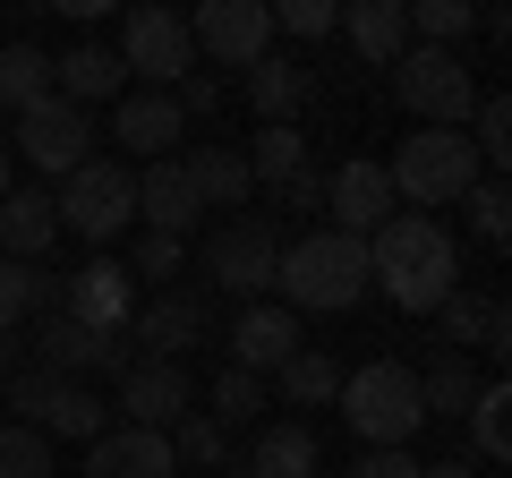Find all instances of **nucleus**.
<instances>
[{
  "instance_id": "30",
  "label": "nucleus",
  "mask_w": 512,
  "mask_h": 478,
  "mask_svg": "<svg viewBox=\"0 0 512 478\" xmlns=\"http://www.w3.org/2000/svg\"><path fill=\"white\" fill-rule=\"evenodd\" d=\"M274 385H282L291 410H325L333 393H342V368H333V350H291V359L274 368Z\"/></svg>"
},
{
  "instance_id": "44",
  "label": "nucleus",
  "mask_w": 512,
  "mask_h": 478,
  "mask_svg": "<svg viewBox=\"0 0 512 478\" xmlns=\"http://www.w3.org/2000/svg\"><path fill=\"white\" fill-rule=\"evenodd\" d=\"M26 368H35V359H26V333H0V385L26 376Z\"/></svg>"
},
{
  "instance_id": "7",
  "label": "nucleus",
  "mask_w": 512,
  "mask_h": 478,
  "mask_svg": "<svg viewBox=\"0 0 512 478\" xmlns=\"http://www.w3.org/2000/svg\"><path fill=\"white\" fill-rule=\"evenodd\" d=\"M0 393H9V410H18V427H35V436H52V444H94L111 427V410H103L94 385H69V376H43V368L9 376Z\"/></svg>"
},
{
  "instance_id": "17",
  "label": "nucleus",
  "mask_w": 512,
  "mask_h": 478,
  "mask_svg": "<svg viewBox=\"0 0 512 478\" xmlns=\"http://www.w3.org/2000/svg\"><path fill=\"white\" fill-rule=\"evenodd\" d=\"M239 94H248V111L265 120V129H299V111L316 103V69L291 52H265L248 77H239Z\"/></svg>"
},
{
  "instance_id": "28",
  "label": "nucleus",
  "mask_w": 512,
  "mask_h": 478,
  "mask_svg": "<svg viewBox=\"0 0 512 478\" xmlns=\"http://www.w3.org/2000/svg\"><path fill=\"white\" fill-rule=\"evenodd\" d=\"M180 171H188V188H197V205H248L256 197L239 146H197V154H180Z\"/></svg>"
},
{
  "instance_id": "1",
  "label": "nucleus",
  "mask_w": 512,
  "mask_h": 478,
  "mask_svg": "<svg viewBox=\"0 0 512 478\" xmlns=\"http://www.w3.org/2000/svg\"><path fill=\"white\" fill-rule=\"evenodd\" d=\"M367 291H384L402 316H436L461 291V248L436 214H393L367 231Z\"/></svg>"
},
{
  "instance_id": "35",
  "label": "nucleus",
  "mask_w": 512,
  "mask_h": 478,
  "mask_svg": "<svg viewBox=\"0 0 512 478\" xmlns=\"http://www.w3.org/2000/svg\"><path fill=\"white\" fill-rule=\"evenodd\" d=\"M171 461H180V470H222V461H231V436H222L214 419L188 410V419L171 427Z\"/></svg>"
},
{
  "instance_id": "38",
  "label": "nucleus",
  "mask_w": 512,
  "mask_h": 478,
  "mask_svg": "<svg viewBox=\"0 0 512 478\" xmlns=\"http://www.w3.org/2000/svg\"><path fill=\"white\" fill-rule=\"evenodd\" d=\"M188 265V239H163V231H146L137 248H128V282H171Z\"/></svg>"
},
{
  "instance_id": "24",
  "label": "nucleus",
  "mask_w": 512,
  "mask_h": 478,
  "mask_svg": "<svg viewBox=\"0 0 512 478\" xmlns=\"http://www.w3.org/2000/svg\"><path fill=\"white\" fill-rule=\"evenodd\" d=\"M342 35L367 69H393L410 52V0H350L342 9Z\"/></svg>"
},
{
  "instance_id": "20",
  "label": "nucleus",
  "mask_w": 512,
  "mask_h": 478,
  "mask_svg": "<svg viewBox=\"0 0 512 478\" xmlns=\"http://www.w3.org/2000/svg\"><path fill=\"white\" fill-rule=\"evenodd\" d=\"M86 478H180V461H171V436L103 427V436L86 444Z\"/></svg>"
},
{
  "instance_id": "42",
  "label": "nucleus",
  "mask_w": 512,
  "mask_h": 478,
  "mask_svg": "<svg viewBox=\"0 0 512 478\" xmlns=\"http://www.w3.org/2000/svg\"><path fill=\"white\" fill-rule=\"evenodd\" d=\"M282 205H291V214H308V205H325V171H299V180H282Z\"/></svg>"
},
{
  "instance_id": "33",
  "label": "nucleus",
  "mask_w": 512,
  "mask_h": 478,
  "mask_svg": "<svg viewBox=\"0 0 512 478\" xmlns=\"http://www.w3.org/2000/svg\"><path fill=\"white\" fill-rule=\"evenodd\" d=\"M470 26H478L470 0H419V9H410V43H427V52H461Z\"/></svg>"
},
{
  "instance_id": "21",
  "label": "nucleus",
  "mask_w": 512,
  "mask_h": 478,
  "mask_svg": "<svg viewBox=\"0 0 512 478\" xmlns=\"http://www.w3.org/2000/svg\"><path fill=\"white\" fill-rule=\"evenodd\" d=\"M111 137H120V154H137V163H171L180 137H188V120H180L171 94H128L120 120H111Z\"/></svg>"
},
{
  "instance_id": "23",
  "label": "nucleus",
  "mask_w": 512,
  "mask_h": 478,
  "mask_svg": "<svg viewBox=\"0 0 512 478\" xmlns=\"http://www.w3.org/2000/svg\"><path fill=\"white\" fill-rule=\"evenodd\" d=\"M197 214H205V205H197V188H188L180 154H171V163H146V171H137V222H146V231L188 239V222H197Z\"/></svg>"
},
{
  "instance_id": "4",
  "label": "nucleus",
  "mask_w": 512,
  "mask_h": 478,
  "mask_svg": "<svg viewBox=\"0 0 512 478\" xmlns=\"http://www.w3.org/2000/svg\"><path fill=\"white\" fill-rule=\"evenodd\" d=\"M384 180H393V197H402V205H461L487 171H478V154H470V137H461V129H419V137L393 146Z\"/></svg>"
},
{
  "instance_id": "39",
  "label": "nucleus",
  "mask_w": 512,
  "mask_h": 478,
  "mask_svg": "<svg viewBox=\"0 0 512 478\" xmlns=\"http://www.w3.org/2000/svg\"><path fill=\"white\" fill-rule=\"evenodd\" d=\"M35 265H9V257H0V333H18L26 325V316H35Z\"/></svg>"
},
{
  "instance_id": "46",
  "label": "nucleus",
  "mask_w": 512,
  "mask_h": 478,
  "mask_svg": "<svg viewBox=\"0 0 512 478\" xmlns=\"http://www.w3.org/2000/svg\"><path fill=\"white\" fill-rule=\"evenodd\" d=\"M9 171H18V154H9V137H0V197H9Z\"/></svg>"
},
{
  "instance_id": "6",
  "label": "nucleus",
  "mask_w": 512,
  "mask_h": 478,
  "mask_svg": "<svg viewBox=\"0 0 512 478\" xmlns=\"http://www.w3.org/2000/svg\"><path fill=\"white\" fill-rule=\"evenodd\" d=\"M52 214H60V231H77V239L103 248V239H120L128 222H137V171L111 163V154H94V163H77L69 180H60Z\"/></svg>"
},
{
  "instance_id": "12",
  "label": "nucleus",
  "mask_w": 512,
  "mask_h": 478,
  "mask_svg": "<svg viewBox=\"0 0 512 478\" xmlns=\"http://www.w3.org/2000/svg\"><path fill=\"white\" fill-rule=\"evenodd\" d=\"M9 154H26L43 180H69L77 163H94V111H77V103L52 94V103H35L18 120V146H9Z\"/></svg>"
},
{
  "instance_id": "32",
  "label": "nucleus",
  "mask_w": 512,
  "mask_h": 478,
  "mask_svg": "<svg viewBox=\"0 0 512 478\" xmlns=\"http://www.w3.org/2000/svg\"><path fill=\"white\" fill-rule=\"evenodd\" d=\"M205 402H214L205 419H214L222 436H239V427H256V410H265V376H248V368H222Z\"/></svg>"
},
{
  "instance_id": "34",
  "label": "nucleus",
  "mask_w": 512,
  "mask_h": 478,
  "mask_svg": "<svg viewBox=\"0 0 512 478\" xmlns=\"http://www.w3.org/2000/svg\"><path fill=\"white\" fill-rule=\"evenodd\" d=\"M504 410H512V385H495V376H487L478 402H470V444H478V461H504V453H512V419H504Z\"/></svg>"
},
{
  "instance_id": "26",
  "label": "nucleus",
  "mask_w": 512,
  "mask_h": 478,
  "mask_svg": "<svg viewBox=\"0 0 512 478\" xmlns=\"http://www.w3.org/2000/svg\"><path fill=\"white\" fill-rule=\"evenodd\" d=\"M52 94L77 103V111L120 103V52H111V43H69V52L52 60Z\"/></svg>"
},
{
  "instance_id": "45",
  "label": "nucleus",
  "mask_w": 512,
  "mask_h": 478,
  "mask_svg": "<svg viewBox=\"0 0 512 478\" xmlns=\"http://www.w3.org/2000/svg\"><path fill=\"white\" fill-rule=\"evenodd\" d=\"M419 478H478L470 461H436V470H419Z\"/></svg>"
},
{
  "instance_id": "2",
  "label": "nucleus",
  "mask_w": 512,
  "mask_h": 478,
  "mask_svg": "<svg viewBox=\"0 0 512 478\" xmlns=\"http://www.w3.org/2000/svg\"><path fill=\"white\" fill-rule=\"evenodd\" d=\"M274 291H282L291 316H342V308H359V299H367V239H350V231L282 239Z\"/></svg>"
},
{
  "instance_id": "19",
  "label": "nucleus",
  "mask_w": 512,
  "mask_h": 478,
  "mask_svg": "<svg viewBox=\"0 0 512 478\" xmlns=\"http://www.w3.org/2000/svg\"><path fill=\"white\" fill-rule=\"evenodd\" d=\"M291 350H308V342H299V316H291V308H265V299H248V308H239V325H231V368L274 376Z\"/></svg>"
},
{
  "instance_id": "40",
  "label": "nucleus",
  "mask_w": 512,
  "mask_h": 478,
  "mask_svg": "<svg viewBox=\"0 0 512 478\" xmlns=\"http://www.w3.org/2000/svg\"><path fill=\"white\" fill-rule=\"evenodd\" d=\"M333 26H342V9H333V0H282L274 9V35H333Z\"/></svg>"
},
{
  "instance_id": "18",
  "label": "nucleus",
  "mask_w": 512,
  "mask_h": 478,
  "mask_svg": "<svg viewBox=\"0 0 512 478\" xmlns=\"http://www.w3.org/2000/svg\"><path fill=\"white\" fill-rule=\"evenodd\" d=\"M316 436L299 419H274V427H256L248 444H239L231 461H222V478H316Z\"/></svg>"
},
{
  "instance_id": "27",
  "label": "nucleus",
  "mask_w": 512,
  "mask_h": 478,
  "mask_svg": "<svg viewBox=\"0 0 512 478\" xmlns=\"http://www.w3.org/2000/svg\"><path fill=\"white\" fill-rule=\"evenodd\" d=\"M478 385H487V376H478L461 350H444V342H436V359L419 368V402H427V419H470Z\"/></svg>"
},
{
  "instance_id": "8",
  "label": "nucleus",
  "mask_w": 512,
  "mask_h": 478,
  "mask_svg": "<svg viewBox=\"0 0 512 478\" xmlns=\"http://www.w3.org/2000/svg\"><path fill=\"white\" fill-rule=\"evenodd\" d=\"M274 265H282V231L265 214H231L205 239V282L231 291V299H265L274 291Z\"/></svg>"
},
{
  "instance_id": "11",
  "label": "nucleus",
  "mask_w": 512,
  "mask_h": 478,
  "mask_svg": "<svg viewBox=\"0 0 512 478\" xmlns=\"http://www.w3.org/2000/svg\"><path fill=\"white\" fill-rule=\"evenodd\" d=\"M188 43H197V60H222V69L248 77L256 60L274 52V9L265 0H205L188 18Z\"/></svg>"
},
{
  "instance_id": "25",
  "label": "nucleus",
  "mask_w": 512,
  "mask_h": 478,
  "mask_svg": "<svg viewBox=\"0 0 512 478\" xmlns=\"http://www.w3.org/2000/svg\"><path fill=\"white\" fill-rule=\"evenodd\" d=\"M436 316H444V350H461V359H470V350L504 359V350H512V325H504V299H495V291H453Z\"/></svg>"
},
{
  "instance_id": "15",
  "label": "nucleus",
  "mask_w": 512,
  "mask_h": 478,
  "mask_svg": "<svg viewBox=\"0 0 512 478\" xmlns=\"http://www.w3.org/2000/svg\"><path fill=\"white\" fill-rule=\"evenodd\" d=\"M60 316H77V325H94V333H128V316H137V282H128V265L86 257L69 282H60Z\"/></svg>"
},
{
  "instance_id": "43",
  "label": "nucleus",
  "mask_w": 512,
  "mask_h": 478,
  "mask_svg": "<svg viewBox=\"0 0 512 478\" xmlns=\"http://www.w3.org/2000/svg\"><path fill=\"white\" fill-rule=\"evenodd\" d=\"M171 103H180V120H188V111H197V120H205V111L222 103V86H214V77H188V94H171Z\"/></svg>"
},
{
  "instance_id": "36",
  "label": "nucleus",
  "mask_w": 512,
  "mask_h": 478,
  "mask_svg": "<svg viewBox=\"0 0 512 478\" xmlns=\"http://www.w3.org/2000/svg\"><path fill=\"white\" fill-rule=\"evenodd\" d=\"M0 478H60L52 470V436H35V427H0Z\"/></svg>"
},
{
  "instance_id": "9",
  "label": "nucleus",
  "mask_w": 512,
  "mask_h": 478,
  "mask_svg": "<svg viewBox=\"0 0 512 478\" xmlns=\"http://www.w3.org/2000/svg\"><path fill=\"white\" fill-rule=\"evenodd\" d=\"M26 359H35L43 376H69V385H86V376H128V333H94L77 325V316H35V333H26Z\"/></svg>"
},
{
  "instance_id": "16",
  "label": "nucleus",
  "mask_w": 512,
  "mask_h": 478,
  "mask_svg": "<svg viewBox=\"0 0 512 478\" xmlns=\"http://www.w3.org/2000/svg\"><path fill=\"white\" fill-rule=\"evenodd\" d=\"M325 231H350V239H367V231H384V222H393V180H384V163H342L325 180Z\"/></svg>"
},
{
  "instance_id": "3",
  "label": "nucleus",
  "mask_w": 512,
  "mask_h": 478,
  "mask_svg": "<svg viewBox=\"0 0 512 478\" xmlns=\"http://www.w3.org/2000/svg\"><path fill=\"white\" fill-rule=\"evenodd\" d=\"M342 419L350 436L367 444V453H410V436L427 427V402H419V368H402V359H367L359 376H342Z\"/></svg>"
},
{
  "instance_id": "14",
  "label": "nucleus",
  "mask_w": 512,
  "mask_h": 478,
  "mask_svg": "<svg viewBox=\"0 0 512 478\" xmlns=\"http://www.w3.org/2000/svg\"><path fill=\"white\" fill-rule=\"evenodd\" d=\"M120 427H146V436H171V427L197 410V385H188V368H171V359H128L120 376Z\"/></svg>"
},
{
  "instance_id": "31",
  "label": "nucleus",
  "mask_w": 512,
  "mask_h": 478,
  "mask_svg": "<svg viewBox=\"0 0 512 478\" xmlns=\"http://www.w3.org/2000/svg\"><path fill=\"white\" fill-rule=\"evenodd\" d=\"M239 163H248V188H282V180L308 171V137L299 129H256V146L239 154Z\"/></svg>"
},
{
  "instance_id": "37",
  "label": "nucleus",
  "mask_w": 512,
  "mask_h": 478,
  "mask_svg": "<svg viewBox=\"0 0 512 478\" xmlns=\"http://www.w3.org/2000/svg\"><path fill=\"white\" fill-rule=\"evenodd\" d=\"M461 205H470V231L487 239V248H504V239H512V188L504 180H478Z\"/></svg>"
},
{
  "instance_id": "13",
  "label": "nucleus",
  "mask_w": 512,
  "mask_h": 478,
  "mask_svg": "<svg viewBox=\"0 0 512 478\" xmlns=\"http://www.w3.org/2000/svg\"><path fill=\"white\" fill-rule=\"evenodd\" d=\"M205 325H214V308H205L197 291H163V299H146V308L128 316V350H137V359L188 368V350L205 342Z\"/></svg>"
},
{
  "instance_id": "22",
  "label": "nucleus",
  "mask_w": 512,
  "mask_h": 478,
  "mask_svg": "<svg viewBox=\"0 0 512 478\" xmlns=\"http://www.w3.org/2000/svg\"><path fill=\"white\" fill-rule=\"evenodd\" d=\"M52 239H60L52 188H9V197H0V257H9V265L52 257Z\"/></svg>"
},
{
  "instance_id": "5",
  "label": "nucleus",
  "mask_w": 512,
  "mask_h": 478,
  "mask_svg": "<svg viewBox=\"0 0 512 478\" xmlns=\"http://www.w3.org/2000/svg\"><path fill=\"white\" fill-rule=\"evenodd\" d=\"M393 103H402L419 129H470L478 77L461 69V52H427V43H410V52L393 60Z\"/></svg>"
},
{
  "instance_id": "10",
  "label": "nucleus",
  "mask_w": 512,
  "mask_h": 478,
  "mask_svg": "<svg viewBox=\"0 0 512 478\" xmlns=\"http://www.w3.org/2000/svg\"><path fill=\"white\" fill-rule=\"evenodd\" d=\"M120 69H137V77H146V94L180 86V77L197 69L188 18H180V9H128V18H120Z\"/></svg>"
},
{
  "instance_id": "41",
  "label": "nucleus",
  "mask_w": 512,
  "mask_h": 478,
  "mask_svg": "<svg viewBox=\"0 0 512 478\" xmlns=\"http://www.w3.org/2000/svg\"><path fill=\"white\" fill-rule=\"evenodd\" d=\"M427 461H410V453H359L350 461V478H419Z\"/></svg>"
},
{
  "instance_id": "29",
  "label": "nucleus",
  "mask_w": 512,
  "mask_h": 478,
  "mask_svg": "<svg viewBox=\"0 0 512 478\" xmlns=\"http://www.w3.org/2000/svg\"><path fill=\"white\" fill-rule=\"evenodd\" d=\"M35 103H52V52L9 43V52H0V111H9V120H26Z\"/></svg>"
}]
</instances>
